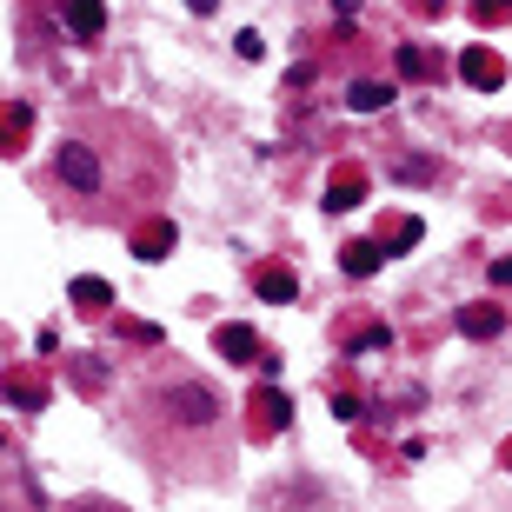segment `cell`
Returning a JSON list of instances; mask_svg holds the SVG:
<instances>
[{
  "label": "cell",
  "instance_id": "1",
  "mask_svg": "<svg viewBox=\"0 0 512 512\" xmlns=\"http://www.w3.org/2000/svg\"><path fill=\"white\" fill-rule=\"evenodd\" d=\"M54 173L74 193H100V180H107V167H100V153L87 147V140H60L54 147Z\"/></svg>",
  "mask_w": 512,
  "mask_h": 512
},
{
  "label": "cell",
  "instance_id": "2",
  "mask_svg": "<svg viewBox=\"0 0 512 512\" xmlns=\"http://www.w3.org/2000/svg\"><path fill=\"white\" fill-rule=\"evenodd\" d=\"M167 406H173L180 419H187V426H207V419L220 413V399H213L207 386H173V393H167Z\"/></svg>",
  "mask_w": 512,
  "mask_h": 512
},
{
  "label": "cell",
  "instance_id": "3",
  "mask_svg": "<svg viewBox=\"0 0 512 512\" xmlns=\"http://www.w3.org/2000/svg\"><path fill=\"white\" fill-rule=\"evenodd\" d=\"M459 74L473 80V87H486V94H493V87H506V67L493 60V47H466V54H459Z\"/></svg>",
  "mask_w": 512,
  "mask_h": 512
},
{
  "label": "cell",
  "instance_id": "4",
  "mask_svg": "<svg viewBox=\"0 0 512 512\" xmlns=\"http://www.w3.org/2000/svg\"><path fill=\"white\" fill-rule=\"evenodd\" d=\"M60 20H67V34H74V40H100L107 7H100V0H67V7H60Z\"/></svg>",
  "mask_w": 512,
  "mask_h": 512
},
{
  "label": "cell",
  "instance_id": "5",
  "mask_svg": "<svg viewBox=\"0 0 512 512\" xmlns=\"http://www.w3.org/2000/svg\"><path fill=\"white\" fill-rule=\"evenodd\" d=\"M459 333H466V340H499V333H506V313H499V306H466V313H459Z\"/></svg>",
  "mask_w": 512,
  "mask_h": 512
},
{
  "label": "cell",
  "instance_id": "6",
  "mask_svg": "<svg viewBox=\"0 0 512 512\" xmlns=\"http://www.w3.org/2000/svg\"><path fill=\"white\" fill-rule=\"evenodd\" d=\"M160 253H173V220H153L133 233V260H160Z\"/></svg>",
  "mask_w": 512,
  "mask_h": 512
},
{
  "label": "cell",
  "instance_id": "7",
  "mask_svg": "<svg viewBox=\"0 0 512 512\" xmlns=\"http://www.w3.org/2000/svg\"><path fill=\"white\" fill-rule=\"evenodd\" d=\"M386 100H393L386 80H353V87H346V107H353V114H380Z\"/></svg>",
  "mask_w": 512,
  "mask_h": 512
},
{
  "label": "cell",
  "instance_id": "8",
  "mask_svg": "<svg viewBox=\"0 0 512 512\" xmlns=\"http://www.w3.org/2000/svg\"><path fill=\"white\" fill-rule=\"evenodd\" d=\"M220 353H227V360H260V333H253V326H220Z\"/></svg>",
  "mask_w": 512,
  "mask_h": 512
},
{
  "label": "cell",
  "instance_id": "9",
  "mask_svg": "<svg viewBox=\"0 0 512 512\" xmlns=\"http://www.w3.org/2000/svg\"><path fill=\"white\" fill-rule=\"evenodd\" d=\"M380 260H386V247H373V240H353V247L340 253V266L353 273V280H366V273H380Z\"/></svg>",
  "mask_w": 512,
  "mask_h": 512
},
{
  "label": "cell",
  "instance_id": "10",
  "mask_svg": "<svg viewBox=\"0 0 512 512\" xmlns=\"http://www.w3.org/2000/svg\"><path fill=\"white\" fill-rule=\"evenodd\" d=\"M286 413H293V406H286V393H273V386H266V393L253 399V419H266V433H280Z\"/></svg>",
  "mask_w": 512,
  "mask_h": 512
},
{
  "label": "cell",
  "instance_id": "11",
  "mask_svg": "<svg viewBox=\"0 0 512 512\" xmlns=\"http://www.w3.org/2000/svg\"><path fill=\"white\" fill-rule=\"evenodd\" d=\"M253 286H260V300H273V306H286L293 293H300V280H293V273H280V266H273V273H260Z\"/></svg>",
  "mask_w": 512,
  "mask_h": 512
},
{
  "label": "cell",
  "instance_id": "12",
  "mask_svg": "<svg viewBox=\"0 0 512 512\" xmlns=\"http://www.w3.org/2000/svg\"><path fill=\"white\" fill-rule=\"evenodd\" d=\"M74 306H87V313H107V306H114V286H107V280H74Z\"/></svg>",
  "mask_w": 512,
  "mask_h": 512
},
{
  "label": "cell",
  "instance_id": "13",
  "mask_svg": "<svg viewBox=\"0 0 512 512\" xmlns=\"http://www.w3.org/2000/svg\"><path fill=\"white\" fill-rule=\"evenodd\" d=\"M399 74H406V80H433L439 67H433V54H426V47H399Z\"/></svg>",
  "mask_w": 512,
  "mask_h": 512
},
{
  "label": "cell",
  "instance_id": "14",
  "mask_svg": "<svg viewBox=\"0 0 512 512\" xmlns=\"http://www.w3.org/2000/svg\"><path fill=\"white\" fill-rule=\"evenodd\" d=\"M493 280H499V286H512V260H493Z\"/></svg>",
  "mask_w": 512,
  "mask_h": 512
},
{
  "label": "cell",
  "instance_id": "15",
  "mask_svg": "<svg viewBox=\"0 0 512 512\" xmlns=\"http://www.w3.org/2000/svg\"><path fill=\"white\" fill-rule=\"evenodd\" d=\"M479 14H506V0H479Z\"/></svg>",
  "mask_w": 512,
  "mask_h": 512
},
{
  "label": "cell",
  "instance_id": "16",
  "mask_svg": "<svg viewBox=\"0 0 512 512\" xmlns=\"http://www.w3.org/2000/svg\"><path fill=\"white\" fill-rule=\"evenodd\" d=\"M193 7H200V14H207V7H213V0H193Z\"/></svg>",
  "mask_w": 512,
  "mask_h": 512
}]
</instances>
